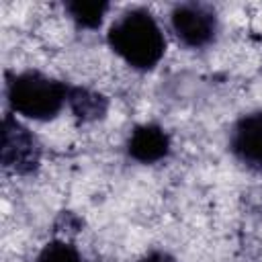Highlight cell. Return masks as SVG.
Returning a JSON list of instances; mask_svg holds the SVG:
<instances>
[{"mask_svg":"<svg viewBox=\"0 0 262 262\" xmlns=\"http://www.w3.org/2000/svg\"><path fill=\"white\" fill-rule=\"evenodd\" d=\"M125 151L133 162L143 166H154L170 156L172 137L158 123H151V121L139 123L131 129L125 143Z\"/></svg>","mask_w":262,"mask_h":262,"instance_id":"cell-6","label":"cell"},{"mask_svg":"<svg viewBox=\"0 0 262 262\" xmlns=\"http://www.w3.org/2000/svg\"><path fill=\"white\" fill-rule=\"evenodd\" d=\"M227 149L252 170H262V111L242 115L229 129Z\"/></svg>","mask_w":262,"mask_h":262,"instance_id":"cell-5","label":"cell"},{"mask_svg":"<svg viewBox=\"0 0 262 262\" xmlns=\"http://www.w3.org/2000/svg\"><path fill=\"white\" fill-rule=\"evenodd\" d=\"M63 10L78 29L96 31L102 27L111 4L104 0H70L63 4Z\"/></svg>","mask_w":262,"mask_h":262,"instance_id":"cell-8","label":"cell"},{"mask_svg":"<svg viewBox=\"0 0 262 262\" xmlns=\"http://www.w3.org/2000/svg\"><path fill=\"white\" fill-rule=\"evenodd\" d=\"M170 29L184 47L205 49L217 39L219 16L209 4L180 2L170 12Z\"/></svg>","mask_w":262,"mask_h":262,"instance_id":"cell-4","label":"cell"},{"mask_svg":"<svg viewBox=\"0 0 262 262\" xmlns=\"http://www.w3.org/2000/svg\"><path fill=\"white\" fill-rule=\"evenodd\" d=\"M68 82L43 74L39 70H25L6 74L4 98L8 111L29 121H53L66 106L70 94Z\"/></svg>","mask_w":262,"mask_h":262,"instance_id":"cell-2","label":"cell"},{"mask_svg":"<svg viewBox=\"0 0 262 262\" xmlns=\"http://www.w3.org/2000/svg\"><path fill=\"white\" fill-rule=\"evenodd\" d=\"M68 108L78 123H96L102 121L108 113V98L86 86H70Z\"/></svg>","mask_w":262,"mask_h":262,"instance_id":"cell-7","label":"cell"},{"mask_svg":"<svg viewBox=\"0 0 262 262\" xmlns=\"http://www.w3.org/2000/svg\"><path fill=\"white\" fill-rule=\"evenodd\" d=\"M35 262H84V258L72 242L66 237H55L41 248Z\"/></svg>","mask_w":262,"mask_h":262,"instance_id":"cell-9","label":"cell"},{"mask_svg":"<svg viewBox=\"0 0 262 262\" xmlns=\"http://www.w3.org/2000/svg\"><path fill=\"white\" fill-rule=\"evenodd\" d=\"M137 262H178V260L166 250H149Z\"/></svg>","mask_w":262,"mask_h":262,"instance_id":"cell-10","label":"cell"},{"mask_svg":"<svg viewBox=\"0 0 262 262\" xmlns=\"http://www.w3.org/2000/svg\"><path fill=\"white\" fill-rule=\"evenodd\" d=\"M43 145L37 135L23 125L14 113L6 111L2 117V143L0 162L2 168L14 176H31L39 170Z\"/></svg>","mask_w":262,"mask_h":262,"instance_id":"cell-3","label":"cell"},{"mask_svg":"<svg viewBox=\"0 0 262 262\" xmlns=\"http://www.w3.org/2000/svg\"><path fill=\"white\" fill-rule=\"evenodd\" d=\"M106 45L137 72H151L164 59L168 47L158 18L143 6L127 8L111 23Z\"/></svg>","mask_w":262,"mask_h":262,"instance_id":"cell-1","label":"cell"}]
</instances>
